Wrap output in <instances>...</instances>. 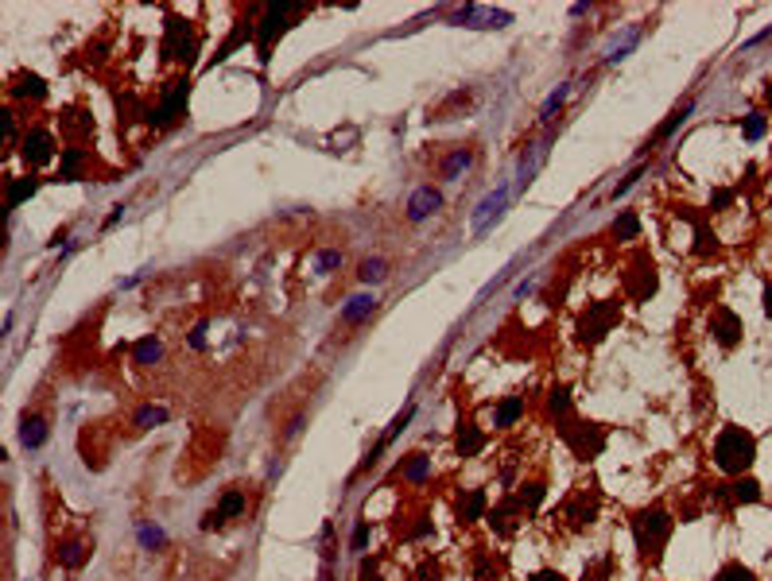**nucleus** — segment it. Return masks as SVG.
I'll list each match as a JSON object with an SVG mask.
<instances>
[{
    "mask_svg": "<svg viewBox=\"0 0 772 581\" xmlns=\"http://www.w3.org/2000/svg\"><path fill=\"white\" fill-rule=\"evenodd\" d=\"M140 538H144L147 546H160V543H163V531H160V527H140Z\"/></svg>",
    "mask_w": 772,
    "mask_h": 581,
    "instance_id": "c9c22d12",
    "label": "nucleus"
},
{
    "mask_svg": "<svg viewBox=\"0 0 772 581\" xmlns=\"http://www.w3.org/2000/svg\"><path fill=\"white\" fill-rule=\"evenodd\" d=\"M361 581H376V566H373V562H365V566H361Z\"/></svg>",
    "mask_w": 772,
    "mask_h": 581,
    "instance_id": "ea45409f",
    "label": "nucleus"
},
{
    "mask_svg": "<svg viewBox=\"0 0 772 581\" xmlns=\"http://www.w3.org/2000/svg\"><path fill=\"white\" fill-rule=\"evenodd\" d=\"M761 136H765V116L749 113L745 116V140H761Z\"/></svg>",
    "mask_w": 772,
    "mask_h": 581,
    "instance_id": "c85d7f7f",
    "label": "nucleus"
},
{
    "mask_svg": "<svg viewBox=\"0 0 772 581\" xmlns=\"http://www.w3.org/2000/svg\"><path fill=\"white\" fill-rule=\"evenodd\" d=\"M505 198H508V186H497L493 194H486L478 202V210H474V232H486L489 229V221H497L500 218V205H505Z\"/></svg>",
    "mask_w": 772,
    "mask_h": 581,
    "instance_id": "39448f33",
    "label": "nucleus"
},
{
    "mask_svg": "<svg viewBox=\"0 0 772 581\" xmlns=\"http://www.w3.org/2000/svg\"><path fill=\"white\" fill-rule=\"evenodd\" d=\"M160 353H163V345L155 342V337H144V342H136V349H133L136 364H155V361H160Z\"/></svg>",
    "mask_w": 772,
    "mask_h": 581,
    "instance_id": "aec40b11",
    "label": "nucleus"
},
{
    "mask_svg": "<svg viewBox=\"0 0 772 581\" xmlns=\"http://www.w3.org/2000/svg\"><path fill=\"white\" fill-rule=\"evenodd\" d=\"M245 512V492H225V500L218 504L213 512H206V519H202V527H221L225 519H233V516H241Z\"/></svg>",
    "mask_w": 772,
    "mask_h": 581,
    "instance_id": "6e6552de",
    "label": "nucleus"
},
{
    "mask_svg": "<svg viewBox=\"0 0 772 581\" xmlns=\"http://www.w3.org/2000/svg\"><path fill=\"white\" fill-rule=\"evenodd\" d=\"M768 105H772V86H768Z\"/></svg>",
    "mask_w": 772,
    "mask_h": 581,
    "instance_id": "37998d69",
    "label": "nucleus"
},
{
    "mask_svg": "<svg viewBox=\"0 0 772 581\" xmlns=\"http://www.w3.org/2000/svg\"><path fill=\"white\" fill-rule=\"evenodd\" d=\"M284 23H287V8H268V12H264V20H260V28H257L260 51H268V47H272V39L284 31Z\"/></svg>",
    "mask_w": 772,
    "mask_h": 581,
    "instance_id": "9d476101",
    "label": "nucleus"
},
{
    "mask_svg": "<svg viewBox=\"0 0 772 581\" xmlns=\"http://www.w3.org/2000/svg\"><path fill=\"white\" fill-rule=\"evenodd\" d=\"M373 310H376V298L373 295H353L349 303L342 306V322H365Z\"/></svg>",
    "mask_w": 772,
    "mask_h": 581,
    "instance_id": "ddd939ff",
    "label": "nucleus"
},
{
    "mask_svg": "<svg viewBox=\"0 0 772 581\" xmlns=\"http://www.w3.org/2000/svg\"><path fill=\"white\" fill-rule=\"evenodd\" d=\"M51 155H55V136L47 128H31L28 136H23V159H28L31 167L47 163Z\"/></svg>",
    "mask_w": 772,
    "mask_h": 581,
    "instance_id": "20e7f679",
    "label": "nucleus"
},
{
    "mask_svg": "<svg viewBox=\"0 0 772 581\" xmlns=\"http://www.w3.org/2000/svg\"><path fill=\"white\" fill-rule=\"evenodd\" d=\"M566 407H571V400H566V392H563V388H555V392H552V400H547V411H552V414H566Z\"/></svg>",
    "mask_w": 772,
    "mask_h": 581,
    "instance_id": "473e14b6",
    "label": "nucleus"
},
{
    "mask_svg": "<svg viewBox=\"0 0 772 581\" xmlns=\"http://www.w3.org/2000/svg\"><path fill=\"white\" fill-rule=\"evenodd\" d=\"M338 264H342V252H323L318 256V276H330Z\"/></svg>",
    "mask_w": 772,
    "mask_h": 581,
    "instance_id": "72a5a7b5",
    "label": "nucleus"
},
{
    "mask_svg": "<svg viewBox=\"0 0 772 581\" xmlns=\"http://www.w3.org/2000/svg\"><path fill=\"white\" fill-rule=\"evenodd\" d=\"M532 581H566V577H563V574H555V570H539V574L532 577Z\"/></svg>",
    "mask_w": 772,
    "mask_h": 581,
    "instance_id": "58836bf2",
    "label": "nucleus"
},
{
    "mask_svg": "<svg viewBox=\"0 0 772 581\" xmlns=\"http://www.w3.org/2000/svg\"><path fill=\"white\" fill-rule=\"evenodd\" d=\"M765 314H768V318H772V283L765 287Z\"/></svg>",
    "mask_w": 772,
    "mask_h": 581,
    "instance_id": "79ce46f5",
    "label": "nucleus"
},
{
    "mask_svg": "<svg viewBox=\"0 0 772 581\" xmlns=\"http://www.w3.org/2000/svg\"><path fill=\"white\" fill-rule=\"evenodd\" d=\"M734 496H737V500H745V504H753V500L761 496V492H757V480H749V477L737 480V485H734Z\"/></svg>",
    "mask_w": 772,
    "mask_h": 581,
    "instance_id": "c756f323",
    "label": "nucleus"
},
{
    "mask_svg": "<svg viewBox=\"0 0 772 581\" xmlns=\"http://www.w3.org/2000/svg\"><path fill=\"white\" fill-rule=\"evenodd\" d=\"M427 465H431V458H423V453H415V461H412V465H408V469H404V477H408V480H415V485H420V480L427 477Z\"/></svg>",
    "mask_w": 772,
    "mask_h": 581,
    "instance_id": "7c9ffc66",
    "label": "nucleus"
},
{
    "mask_svg": "<svg viewBox=\"0 0 772 581\" xmlns=\"http://www.w3.org/2000/svg\"><path fill=\"white\" fill-rule=\"evenodd\" d=\"M191 345H194V349H202V345H206V326H194V334H191Z\"/></svg>",
    "mask_w": 772,
    "mask_h": 581,
    "instance_id": "4c0bfd02",
    "label": "nucleus"
},
{
    "mask_svg": "<svg viewBox=\"0 0 772 581\" xmlns=\"http://www.w3.org/2000/svg\"><path fill=\"white\" fill-rule=\"evenodd\" d=\"M566 97H571V86H559V89H555V94L544 101V109H539V116H544V120H552V116L559 113V105L566 101Z\"/></svg>",
    "mask_w": 772,
    "mask_h": 581,
    "instance_id": "b1692460",
    "label": "nucleus"
},
{
    "mask_svg": "<svg viewBox=\"0 0 772 581\" xmlns=\"http://www.w3.org/2000/svg\"><path fill=\"white\" fill-rule=\"evenodd\" d=\"M687 113H691V101H683V105H679L676 113H671V120H668V124H664V128H660V136H671V132H676L679 124H683V116H687Z\"/></svg>",
    "mask_w": 772,
    "mask_h": 581,
    "instance_id": "2f4dec72",
    "label": "nucleus"
},
{
    "mask_svg": "<svg viewBox=\"0 0 772 581\" xmlns=\"http://www.w3.org/2000/svg\"><path fill=\"white\" fill-rule=\"evenodd\" d=\"M470 159H474V155H470V147H458V152L450 155L447 163H442V174H447V179H454L458 171H466V167H470Z\"/></svg>",
    "mask_w": 772,
    "mask_h": 581,
    "instance_id": "4be33fe9",
    "label": "nucleus"
},
{
    "mask_svg": "<svg viewBox=\"0 0 772 581\" xmlns=\"http://www.w3.org/2000/svg\"><path fill=\"white\" fill-rule=\"evenodd\" d=\"M481 442H486V438H481L478 427H462L458 430V458H474V453L481 450Z\"/></svg>",
    "mask_w": 772,
    "mask_h": 581,
    "instance_id": "4468645a",
    "label": "nucleus"
},
{
    "mask_svg": "<svg viewBox=\"0 0 772 581\" xmlns=\"http://www.w3.org/2000/svg\"><path fill=\"white\" fill-rule=\"evenodd\" d=\"M668 535H671V519L664 516V512H640L637 516V546L644 554H660V546L668 543Z\"/></svg>",
    "mask_w": 772,
    "mask_h": 581,
    "instance_id": "f03ea898",
    "label": "nucleus"
},
{
    "mask_svg": "<svg viewBox=\"0 0 772 581\" xmlns=\"http://www.w3.org/2000/svg\"><path fill=\"white\" fill-rule=\"evenodd\" d=\"M365 543H369V527L357 523V531H353V551H365Z\"/></svg>",
    "mask_w": 772,
    "mask_h": 581,
    "instance_id": "e433bc0d",
    "label": "nucleus"
},
{
    "mask_svg": "<svg viewBox=\"0 0 772 581\" xmlns=\"http://www.w3.org/2000/svg\"><path fill=\"white\" fill-rule=\"evenodd\" d=\"M520 414H524V400H520V395H513V400H505L497 407V427H513Z\"/></svg>",
    "mask_w": 772,
    "mask_h": 581,
    "instance_id": "a211bd4d",
    "label": "nucleus"
},
{
    "mask_svg": "<svg viewBox=\"0 0 772 581\" xmlns=\"http://www.w3.org/2000/svg\"><path fill=\"white\" fill-rule=\"evenodd\" d=\"M23 446H28V450H39V446L47 442V422L43 419H31V422H23Z\"/></svg>",
    "mask_w": 772,
    "mask_h": 581,
    "instance_id": "f3484780",
    "label": "nucleus"
},
{
    "mask_svg": "<svg viewBox=\"0 0 772 581\" xmlns=\"http://www.w3.org/2000/svg\"><path fill=\"white\" fill-rule=\"evenodd\" d=\"M481 508H486V492H470L466 496V508H462V519H478Z\"/></svg>",
    "mask_w": 772,
    "mask_h": 581,
    "instance_id": "cd10ccee",
    "label": "nucleus"
},
{
    "mask_svg": "<svg viewBox=\"0 0 772 581\" xmlns=\"http://www.w3.org/2000/svg\"><path fill=\"white\" fill-rule=\"evenodd\" d=\"M245 39H249V28H237V31H233V35H229V39H225V43H221V47H218V55H213V62H221V58H229V51H233V47H237V43H245Z\"/></svg>",
    "mask_w": 772,
    "mask_h": 581,
    "instance_id": "a878e982",
    "label": "nucleus"
},
{
    "mask_svg": "<svg viewBox=\"0 0 772 581\" xmlns=\"http://www.w3.org/2000/svg\"><path fill=\"white\" fill-rule=\"evenodd\" d=\"M39 190V179H12V186H8V210H16V205L23 202V198H31Z\"/></svg>",
    "mask_w": 772,
    "mask_h": 581,
    "instance_id": "2eb2a0df",
    "label": "nucleus"
},
{
    "mask_svg": "<svg viewBox=\"0 0 772 581\" xmlns=\"http://www.w3.org/2000/svg\"><path fill=\"white\" fill-rule=\"evenodd\" d=\"M539 500H544V488L539 485H528V492H520V504H528V508H536Z\"/></svg>",
    "mask_w": 772,
    "mask_h": 581,
    "instance_id": "f704fd0d",
    "label": "nucleus"
},
{
    "mask_svg": "<svg viewBox=\"0 0 772 581\" xmlns=\"http://www.w3.org/2000/svg\"><path fill=\"white\" fill-rule=\"evenodd\" d=\"M566 442L574 446V453H578V458H598V453H602V446H605V434H602L598 427H590V422H582V427L566 430Z\"/></svg>",
    "mask_w": 772,
    "mask_h": 581,
    "instance_id": "7ed1b4c3",
    "label": "nucleus"
},
{
    "mask_svg": "<svg viewBox=\"0 0 772 581\" xmlns=\"http://www.w3.org/2000/svg\"><path fill=\"white\" fill-rule=\"evenodd\" d=\"M384 276H388V264L384 260H365L361 264V279H365V283H381Z\"/></svg>",
    "mask_w": 772,
    "mask_h": 581,
    "instance_id": "5701e85b",
    "label": "nucleus"
},
{
    "mask_svg": "<svg viewBox=\"0 0 772 581\" xmlns=\"http://www.w3.org/2000/svg\"><path fill=\"white\" fill-rule=\"evenodd\" d=\"M753 458H757V442H753V434L742 430V427L722 430L718 442H714V461H718V469H726V473H745L753 465Z\"/></svg>",
    "mask_w": 772,
    "mask_h": 581,
    "instance_id": "f257e3e1",
    "label": "nucleus"
},
{
    "mask_svg": "<svg viewBox=\"0 0 772 581\" xmlns=\"http://www.w3.org/2000/svg\"><path fill=\"white\" fill-rule=\"evenodd\" d=\"M12 94L16 97H43L47 89H43V78H35V74H20L16 86H12Z\"/></svg>",
    "mask_w": 772,
    "mask_h": 581,
    "instance_id": "dca6fc26",
    "label": "nucleus"
},
{
    "mask_svg": "<svg viewBox=\"0 0 772 581\" xmlns=\"http://www.w3.org/2000/svg\"><path fill=\"white\" fill-rule=\"evenodd\" d=\"M714 334L722 345H734L742 337V318H734L729 310H714Z\"/></svg>",
    "mask_w": 772,
    "mask_h": 581,
    "instance_id": "f8f14e48",
    "label": "nucleus"
},
{
    "mask_svg": "<svg viewBox=\"0 0 772 581\" xmlns=\"http://www.w3.org/2000/svg\"><path fill=\"white\" fill-rule=\"evenodd\" d=\"M183 105H186V81H171L163 105L155 109V124H171L179 113H183Z\"/></svg>",
    "mask_w": 772,
    "mask_h": 581,
    "instance_id": "1a4fd4ad",
    "label": "nucleus"
},
{
    "mask_svg": "<svg viewBox=\"0 0 772 581\" xmlns=\"http://www.w3.org/2000/svg\"><path fill=\"white\" fill-rule=\"evenodd\" d=\"M167 419V411L163 407H140V414H136V427H155V422Z\"/></svg>",
    "mask_w": 772,
    "mask_h": 581,
    "instance_id": "bb28decb",
    "label": "nucleus"
},
{
    "mask_svg": "<svg viewBox=\"0 0 772 581\" xmlns=\"http://www.w3.org/2000/svg\"><path fill=\"white\" fill-rule=\"evenodd\" d=\"M439 205H442V194H439V190H435V186H420V190L412 194V202H408V218H412V221H423V218H431Z\"/></svg>",
    "mask_w": 772,
    "mask_h": 581,
    "instance_id": "0eeeda50",
    "label": "nucleus"
},
{
    "mask_svg": "<svg viewBox=\"0 0 772 581\" xmlns=\"http://www.w3.org/2000/svg\"><path fill=\"white\" fill-rule=\"evenodd\" d=\"M637 229H640L637 213H621V218L613 221V237H617V240H632V237H637Z\"/></svg>",
    "mask_w": 772,
    "mask_h": 581,
    "instance_id": "412c9836",
    "label": "nucleus"
},
{
    "mask_svg": "<svg viewBox=\"0 0 772 581\" xmlns=\"http://www.w3.org/2000/svg\"><path fill=\"white\" fill-rule=\"evenodd\" d=\"M121 218H125V205H117V210H113V213H109V221H105V229H109V225H117V221H121Z\"/></svg>",
    "mask_w": 772,
    "mask_h": 581,
    "instance_id": "a19ab883",
    "label": "nucleus"
},
{
    "mask_svg": "<svg viewBox=\"0 0 772 581\" xmlns=\"http://www.w3.org/2000/svg\"><path fill=\"white\" fill-rule=\"evenodd\" d=\"M613 318H617V306H613V303L594 306V310H590L586 318H582V342H586V334H590V342H594V337H602L605 329L613 326Z\"/></svg>",
    "mask_w": 772,
    "mask_h": 581,
    "instance_id": "423d86ee",
    "label": "nucleus"
},
{
    "mask_svg": "<svg viewBox=\"0 0 772 581\" xmlns=\"http://www.w3.org/2000/svg\"><path fill=\"white\" fill-rule=\"evenodd\" d=\"M183 51H194L191 28H186V20H167V55L179 58Z\"/></svg>",
    "mask_w": 772,
    "mask_h": 581,
    "instance_id": "9b49d317",
    "label": "nucleus"
},
{
    "mask_svg": "<svg viewBox=\"0 0 772 581\" xmlns=\"http://www.w3.org/2000/svg\"><path fill=\"white\" fill-rule=\"evenodd\" d=\"M86 558H89V546L86 543H67L59 551V562H62V566H70V570H78Z\"/></svg>",
    "mask_w": 772,
    "mask_h": 581,
    "instance_id": "6ab92c4d",
    "label": "nucleus"
},
{
    "mask_svg": "<svg viewBox=\"0 0 772 581\" xmlns=\"http://www.w3.org/2000/svg\"><path fill=\"white\" fill-rule=\"evenodd\" d=\"M714 581H757V577H753L749 570L742 566V562H729V566L718 570V577H714Z\"/></svg>",
    "mask_w": 772,
    "mask_h": 581,
    "instance_id": "393cba45",
    "label": "nucleus"
}]
</instances>
